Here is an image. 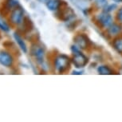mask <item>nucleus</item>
Segmentation results:
<instances>
[{
    "label": "nucleus",
    "instance_id": "1",
    "mask_svg": "<svg viewBox=\"0 0 122 122\" xmlns=\"http://www.w3.org/2000/svg\"><path fill=\"white\" fill-rule=\"evenodd\" d=\"M70 64V58L65 54L58 55L54 61V66L58 73H63L69 68Z\"/></svg>",
    "mask_w": 122,
    "mask_h": 122
},
{
    "label": "nucleus",
    "instance_id": "2",
    "mask_svg": "<svg viewBox=\"0 0 122 122\" xmlns=\"http://www.w3.org/2000/svg\"><path fill=\"white\" fill-rule=\"evenodd\" d=\"M73 57L72 59V61L73 65L76 68H83L85 67L87 63H88L89 60L87 58V57L82 53H81L79 50H77L75 48L73 47Z\"/></svg>",
    "mask_w": 122,
    "mask_h": 122
},
{
    "label": "nucleus",
    "instance_id": "3",
    "mask_svg": "<svg viewBox=\"0 0 122 122\" xmlns=\"http://www.w3.org/2000/svg\"><path fill=\"white\" fill-rule=\"evenodd\" d=\"M24 15V11L21 6H17L13 9L10 15V21L11 23L18 25L22 22Z\"/></svg>",
    "mask_w": 122,
    "mask_h": 122
},
{
    "label": "nucleus",
    "instance_id": "4",
    "mask_svg": "<svg viewBox=\"0 0 122 122\" xmlns=\"http://www.w3.org/2000/svg\"><path fill=\"white\" fill-rule=\"evenodd\" d=\"M30 54L33 56L38 63L42 64L44 61L45 56V50L39 45H33L30 49Z\"/></svg>",
    "mask_w": 122,
    "mask_h": 122
},
{
    "label": "nucleus",
    "instance_id": "5",
    "mask_svg": "<svg viewBox=\"0 0 122 122\" xmlns=\"http://www.w3.org/2000/svg\"><path fill=\"white\" fill-rule=\"evenodd\" d=\"M14 62L13 57L10 53L6 51L0 52V63L6 67H10Z\"/></svg>",
    "mask_w": 122,
    "mask_h": 122
},
{
    "label": "nucleus",
    "instance_id": "6",
    "mask_svg": "<svg viewBox=\"0 0 122 122\" xmlns=\"http://www.w3.org/2000/svg\"><path fill=\"white\" fill-rule=\"evenodd\" d=\"M74 42L81 49H86L89 46V40L85 34H77L74 38Z\"/></svg>",
    "mask_w": 122,
    "mask_h": 122
},
{
    "label": "nucleus",
    "instance_id": "7",
    "mask_svg": "<svg viewBox=\"0 0 122 122\" xmlns=\"http://www.w3.org/2000/svg\"><path fill=\"white\" fill-rule=\"evenodd\" d=\"M98 22L103 27H109L112 24V18L108 13H101L98 16Z\"/></svg>",
    "mask_w": 122,
    "mask_h": 122
},
{
    "label": "nucleus",
    "instance_id": "8",
    "mask_svg": "<svg viewBox=\"0 0 122 122\" xmlns=\"http://www.w3.org/2000/svg\"><path fill=\"white\" fill-rule=\"evenodd\" d=\"M60 15H61V19L63 20V21H68L70 20L71 18L73 17V15H75V13L73 12V10L71 8L69 7H66L63 8L62 10L60 12Z\"/></svg>",
    "mask_w": 122,
    "mask_h": 122
},
{
    "label": "nucleus",
    "instance_id": "9",
    "mask_svg": "<svg viewBox=\"0 0 122 122\" xmlns=\"http://www.w3.org/2000/svg\"><path fill=\"white\" fill-rule=\"evenodd\" d=\"M14 38H15L16 42L18 43V46L20 47V49H21L23 53H26L27 52V46H26V42H24V40L22 39V38L21 36H20L19 34H18L17 32H15V34H14Z\"/></svg>",
    "mask_w": 122,
    "mask_h": 122
},
{
    "label": "nucleus",
    "instance_id": "10",
    "mask_svg": "<svg viewBox=\"0 0 122 122\" xmlns=\"http://www.w3.org/2000/svg\"><path fill=\"white\" fill-rule=\"evenodd\" d=\"M61 5V0H48L46 3L47 8L50 10H57Z\"/></svg>",
    "mask_w": 122,
    "mask_h": 122
},
{
    "label": "nucleus",
    "instance_id": "11",
    "mask_svg": "<svg viewBox=\"0 0 122 122\" xmlns=\"http://www.w3.org/2000/svg\"><path fill=\"white\" fill-rule=\"evenodd\" d=\"M18 6V2L17 0H5L4 3L3 10H6V11H10Z\"/></svg>",
    "mask_w": 122,
    "mask_h": 122
},
{
    "label": "nucleus",
    "instance_id": "12",
    "mask_svg": "<svg viewBox=\"0 0 122 122\" xmlns=\"http://www.w3.org/2000/svg\"><path fill=\"white\" fill-rule=\"evenodd\" d=\"M108 28H109L108 31H109V34H111V35H117V34H118L121 30V26H119V25H117V24H113V23L112 25H110Z\"/></svg>",
    "mask_w": 122,
    "mask_h": 122
},
{
    "label": "nucleus",
    "instance_id": "13",
    "mask_svg": "<svg viewBox=\"0 0 122 122\" xmlns=\"http://www.w3.org/2000/svg\"><path fill=\"white\" fill-rule=\"evenodd\" d=\"M34 27V25L32 23L31 20L29 19L28 18L26 17L23 18V28L25 30L30 31Z\"/></svg>",
    "mask_w": 122,
    "mask_h": 122
},
{
    "label": "nucleus",
    "instance_id": "14",
    "mask_svg": "<svg viewBox=\"0 0 122 122\" xmlns=\"http://www.w3.org/2000/svg\"><path fill=\"white\" fill-rule=\"evenodd\" d=\"M98 73L100 74H102V75H109V74H112V72L111 70V69L109 67H108L106 66H99L98 67Z\"/></svg>",
    "mask_w": 122,
    "mask_h": 122
},
{
    "label": "nucleus",
    "instance_id": "15",
    "mask_svg": "<svg viewBox=\"0 0 122 122\" xmlns=\"http://www.w3.org/2000/svg\"><path fill=\"white\" fill-rule=\"evenodd\" d=\"M113 46L118 52L122 53V39L119 38L115 40L113 42Z\"/></svg>",
    "mask_w": 122,
    "mask_h": 122
},
{
    "label": "nucleus",
    "instance_id": "16",
    "mask_svg": "<svg viewBox=\"0 0 122 122\" xmlns=\"http://www.w3.org/2000/svg\"><path fill=\"white\" fill-rule=\"evenodd\" d=\"M0 30L5 31V32H8L10 31V26H8V24L3 21V20L0 19Z\"/></svg>",
    "mask_w": 122,
    "mask_h": 122
},
{
    "label": "nucleus",
    "instance_id": "17",
    "mask_svg": "<svg viewBox=\"0 0 122 122\" xmlns=\"http://www.w3.org/2000/svg\"><path fill=\"white\" fill-rule=\"evenodd\" d=\"M96 4L99 7H105L107 6V0H96Z\"/></svg>",
    "mask_w": 122,
    "mask_h": 122
},
{
    "label": "nucleus",
    "instance_id": "18",
    "mask_svg": "<svg viewBox=\"0 0 122 122\" xmlns=\"http://www.w3.org/2000/svg\"><path fill=\"white\" fill-rule=\"evenodd\" d=\"M72 1L73 3H75L76 5L78 6H83L84 3H85V0H70Z\"/></svg>",
    "mask_w": 122,
    "mask_h": 122
},
{
    "label": "nucleus",
    "instance_id": "19",
    "mask_svg": "<svg viewBox=\"0 0 122 122\" xmlns=\"http://www.w3.org/2000/svg\"><path fill=\"white\" fill-rule=\"evenodd\" d=\"M117 20H118V21L122 22V7L120 9L118 10V12H117Z\"/></svg>",
    "mask_w": 122,
    "mask_h": 122
},
{
    "label": "nucleus",
    "instance_id": "20",
    "mask_svg": "<svg viewBox=\"0 0 122 122\" xmlns=\"http://www.w3.org/2000/svg\"><path fill=\"white\" fill-rule=\"evenodd\" d=\"M115 2H117V3H121V2H122V0H114Z\"/></svg>",
    "mask_w": 122,
    "mask_h": 122
}]
</instances>
